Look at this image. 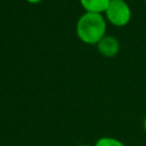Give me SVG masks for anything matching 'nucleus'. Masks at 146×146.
I'll use <instances>...</instances> for the list:
<instances>
[{"label": "nucleus", "instance_id": "nucleus-2", "mask_svg": "<svg viewBox=\"0 0 146 146\" xmlns=\"http://www.w3.org/2000/svg\"><path fill=\"white\" fill-rule=\"evenodd\" d=\"M105 19L116 27H123L131 19V8L125 0H111L105 10Z\"/></svg>", "mask_w": 146, "mask_h": 146}, {"label": "nucleus", "instance_id": "nucleus-6", "mask_svg": "<svg viewBox=\"0 0 146 146\" xmlns=\"http://www.w3.org/2000/svg\"><path fill=\"white\" fill-rule=\"evenodd\" d=\"M143 129H144V132L146 135V114L144 116V120H143Z\"/></svg>", "mask_w": 146, "mask_h": 146}, {"label": "nucleus", "instance_id": "nucleus-1", "mask_svg": "<svg viewBox=\"0 0 146 146\" xmlns=\"http://www.w3.org/2000/svg\"><path fill=\"white\" fill-rule=\"evenodd\" d=\"M107 22L103 14L84 13L76 22L78 38L86 44H97L106 35Z\"/></svg>", "mask_w": 146, "mask_h": 146}, {"label": "nucleus", "instance_id": "nucleus-8", "mask_svg": "<svg viewBox=\"0 0 146 146\" xmlns=\"http://www.w3.org/2000/svg\"><path fill=\"white\" fill-rule=\"evenodd\" d=\"M79 146H94V145H89V144H81Z\"/></svg>", "mask_w": 146, "mask_h": 146}, {"label": "nucleus", "instance_id": "nucleus-4", "mask_svg": "<svg viewBox=\"0 0 146 146\" xmlns=\"http://www.w3.org/2000/svg\"><path fill=\"white\" fill-rule=\"evenodd\" d=\"M111 0H80L84 13H95V14H104L107 9Z\"/></svg>", "mask_w": 146, "mask_h": 146}, {"label": "nucleus", "instance_id": "nucleus-9", "mask_svg": "<svg viewBox=\"0 0 146 146\" xmlns=\"http://www.w3.org/2000/svg\"><path fill=\"white\" fill-rule=\"evenodd\" d=\"M145 3H146V0H145Z\"/></svg>", "mask_w": 146, "mask_h": 146}, {"label": "nucleus", "instance_id": "nucleus-3", "mask_svg": "<svg viewBox=\"0 0 146 146\" xmlns=\"http://www.w3.org/2000/svg\"><path fill=\"white\" fill-rule=\"evenodd\" d=\"M98 52L106 58L115 57L120 51V42L113 35H105L100 41L96 44Z\"/></svg>", "mask_w": 146, "mask_h": 146}, {"label": "nucleus", "instance_id": "nucleus-5", "mask_svg": "<svg viewBox=\"0 0 146 146\" xmlns=\"http://www.w3.org/2000/svg\"><path fill=\"white\" fill-rule=\"evenodd\" d=\"M94 146H125L123 141L114 137H100L96 140Z\"/></svg>", "mask_w": 146, "mask_h": 146}, {"label": "nucleus", "instance_id": "nucleus-7", "mask_svg": "<svg viewBox=\"0 0 146 146\" xmlns=\"http://www.w3.org/2000/svg\"><path fill=\"white\" fill-rule=\"evenodd\" d=\"M29 3H32V5H36V3H39V2H41L42 0H26Z\"/></svg>", "mask_w": 146, "mask_h": 146}]
</instances>
